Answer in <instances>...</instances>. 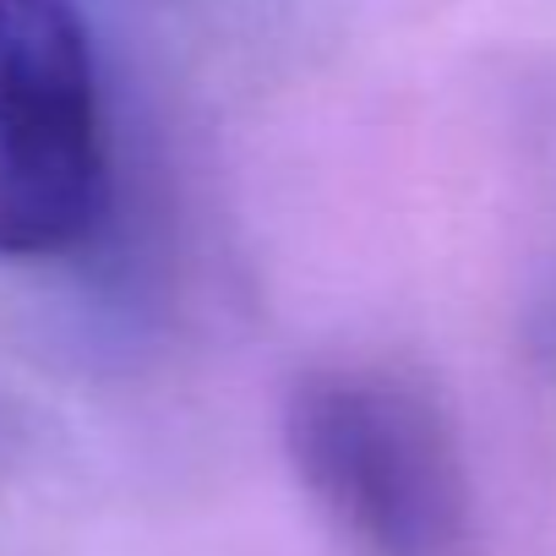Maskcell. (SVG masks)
<instances>
[{
	"label": "cell",
	"instance_id": "1",
	"mask_svg": "<svg viewBox=\"0 0 556 556\" xmlns=\"http://www.w3.org/2000/svg\"><path fill=\"white\" fill-rule=\"evenodd\" d=\"M285 442L301 485L355 556H458L469 485L442 404L393 366H317Z\"/></svg>",
	"mask_w": 556,
	"mask_h": 556
},
{
	"label": "cell",
	"instance_id": "2",
	"mask_svg": "<svg viewBox=\"0 0 556 556\" xmlns=\"http://www.w3.org/2000/svg\"><path fill=\"white\" fill-rule=\"evenodd\" d=\"M104 202V110L72 0H0V256L72 251Z\"/></svg>",
	"mask_w": 556,
	"mask_h": 556
}]
</instances>
